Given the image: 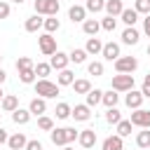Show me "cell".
I'll use <instances>...</instances> for the list:
<instances>
[{
  "label": "cell",
  "mask_w": 150,
  "mask_h": 150,
  "mask_svg": "<svg viewBox=\"0 0 150 150\" xmlns=\"http://www.w3.org/2000/svg\"><path fill=\"white\" fill-rule=\"evenodd\" d=\"M131 127H134V124H131V120H122V122L117 124V136H122V138H124V136H129V134H131Z\"/></svg>",
  "instance_id": "38"
},
{
  "label": "cell",
  "mask_w": 150,
  "mask_h": 150,
  "mask_svg": "<svg viewBox=\"0 0 150 150\" xmlns=\"http://www.w3.org/2000/svg\"><path fill=\"white\" fill-rule=\"evenodd\" d=\"M105 12H108V16H120L124 12L122 0H105Z\"/></svg>",
  "instance_id": "19"
},
{
  "label": "cell",
  "mask_w": 150,
  "mask_h": 150,
  "mask_svg": "<svg viewBox=\"0 0 150 150\" xmlns=\"http://www.w3.org/2000/svg\"><path fill=\"white\" fill-rule=\"evenodd\" d=\"M77 141H80V145L82 148H94V143H96V131L94 129H82L80 131V136H77Z\"/></svg>",
  "instance_id": "10"
},
{
  "label": "cell",
  "mask_w": 150,
  "mask_h": 150,
  "mask_svg": "<svg viewBox=\"0 0 150 150\" xmlns=\"http://www.w3.org/2000/svg\"><path fill=\"white\" fill-rule=\"evenodd\" d=\"M38 45H40V52L45 54V56H54L59 49H56V38L52 35V33H42L40 38H38Z\"/></svg>",
  "instance_id": "4"
},
{
  "label": "cell",
  "mask_w": 150,
  "mask_h": 150,
  "mask_svg": "<svg viewBox=\"0 0 150 150\" xmlns=\"http://www.w3.org/2000/svg\"><path fill=\"white\" fill-rule=\"evenodd\" d=\"M143 82H145V84H150V73L145 75V80H143Z\"/></svg>",
  "instance_id": "49"
},
{
  "label": "cell",
  "mask_w": 150,
  "mask_h": 150,
  "mask_svg": "<svg viewBox=\"0 0 150 150\" xmlns=\"http://www.w3.org/2000/svg\"><path fill=\"white\" fill-rule=\"evenodd\" d=\"M0 108H2L5 112H14V110L19 108V98H16L14 94H7V96L2 98V103H0Z\"/></svg>",
  "instance_id": "23"
},
{
  "label": "cell",
  "mask_w": 150,
  "mask_h": 150,
  "mask_svg": "<svg viewBox=\"0 0 150 150\" xmlns=\"http://www.w3.org/2000/svg\"><path fill=\"white\" fill-rule=\"evenodd\" d=\"M148 150H150V148H148Z\"/></svg>",
  "instance_id": "55"
},
{
  "label": "cell",
  "mask_w": 150,
  "mask_h": 150,
  "mask_svg": "<svg viewBox=\"0 0 150 150\" xmlns=\"http://www.w3.org/2000/svg\"><path fill=\"white\" fill-rule=\"evenodd\" d=\"M59 7V0H35V14L40 16H56Z\"/></svg>",
  "instance_id": "3"
},
{
  "label": "cell",
  "mask_w": 150,
  "mask_h": 150,
  "mask_svg": "<svg viewBox=\"0 0 150 150\" xmlns=\"http://www.w3.org/2000/svg\"><path fill=\"white\" fill-rule=\"evenodd\" d=\"M9 16V2L0 0V19H7Z\"/></svg>",
  "instance_id": "43"
},
{
  "label": "cell",
  "mask_w": 150,
  "mask_h": 150,
  "mask_svg": "<svg viewBox=\"0 0 150 150\" xmlns=\"http://www.w3.org/2000/svg\"><path fill=\"white\" fill-rule=\"evenodd\" d=\"M87 56H89V54H87L84 49H73V52L68 54L70 63H84V61H87Z\"/></svg>",
  "instance_id": "32"
},
{
  "label": "cell",
  "mask_w": 150,
  "mask_h": 150,
  "mask_svg": "<svg viewBox=\"0 0 150 150\" xmlns=\"http://www.w3.org/2000/svg\"><path fill=\"white\" fill-rule=\"evenodd\" d=\"M77 136H80V131L73 129V127H61V129H52L49 131V138H52L54 145H70Z\"/></svg>",
  "instance_id": "1"
},
{
  "label": "cell",
  "mask_w": 150,
  "mask_h": 150,
  "mask_svg": "<svg viewBox=\"0 0 150 150\" xmlns=\"http://www.w3.org/2000/svg\"><path fill=\"white\" fill-rule=\"evenodd\" d=\"M35 68H28V70H19V80L23 82V84H33L35 82Z\"/></svg>",
  "instance_id": "33"
},
{
  "label": "cell",
  "mask_w": 150,
  "mask_h": 150,
  "mask_svg": "<svg viewBox=\"0 0 150 150\" xmlns=\"http://www.w3.org/2000/svg\"><path fill=\"white\" fill-rule=\"evenodd\" d=\"M5 80H7V73H5V70H2V68H0V84H2V82H5Z\"/></svg>",
  "instance_id": "48"
},
{
  "label": "cell",
  "mask_w": 150,
  "mask_h": 150,
  "mask_svg": "<svg viewBox=\"0 0 150 150\" xmlns=\"http://www.w3.org/2000/svg\"><path fill=\"white\" fill-rule=\"evenodd\" d=\"M136 143H138V148H150V129H143V131H138V136H136Z\"/></svg>",
  "instance_id": "36"
},
{
  "label": "cell",
  "mask_w": 150,
  "mask_h": 150,
  "mask_svg": "<svg viewBox=\"0 0 150 150\" xmlns=\"http://www.w3.org/2000/svg\"><path fill=\"white\" fill-rule=\"evenodd\" d=\"M136 68H138V59H136V56H120V59L115 61V70H117V73L131 75Z\"/></svg>",
  "instance_id": "6"
},
{
  "label": "cell",
  "mask_w": 150,
  "mask_h": 150,
  "mask_svg": "<svg viewBox=\"0 0 150 150\" xmlns=\"http://www.w3.org/2000/svg\"><path fill=\"white\" fill-rule=\"evenodd\" d=\"M28 110H30V115H45L47 112V101L45 98H40V96H35L33 101H30V105H28Z\"/></svg>",
  "instance_id": "17"
},
{
  "label": "cell",
  "mask_w": 150,
  "mask_h": 150,
  "mask_svg": "<svg viewBox=\"0 0 150 150\" xmlns=\"http://www.w3.org/2000/svg\"><path fill=\"white\" fill-rule=\"evenodd\" d=\"M84 9L91 12V14L103 12V9H105V0H87V2H84Z\"/></svg>",
  "instance_id": "30"
},
{
  "label": "cell",
  "mask_w": 150,
  "mask_h": 150,
  "mask_svg": "<svg viewBox=\"0 0 150 150\" xmlns=\"http://www.w3.org/2000/svg\"><path fill=\"white\" fill-rule=\"evenodd\" d=\"M148 56H150V45H148Z\"/></svg>",
  "instance_id": "53"
},
{
  "label": "cell",
  "mask_w": 150,
  "mask_h": 150,
  "mask_svg": "<svg viewBox=\"0 0 150 150\" xmlns=\"http://www.w3.org/2000/svg\"><path fill=\"white\" fill-rule=\"evenodd\" d=\"M110 87L115 91H131L134 89V75H127V73H117L110 82Z\"/></svg>",
  "instance_id": "5"
},
{
  "label": "cell",
  "mask_w": 150,
  "mask_h": 150,
  "mask_svg": "<svg viewBox=\"0 0 150 150\" xmlns=\"http://www.w3.org/2000/svg\"><path fill=\"white\" fill-rule=\"evenodd\" d=\"M84 52L96 56V54H101V52H103V42H101L98 38H89V40H87V45H84Z\"/></svg>",
  "instance_id": "22"
},
{
  "label": "cell",
  "mask_w": 150,
  "mask_h": 150,
  "mask_svg": "<svg viewBox=\"0 0 150 150\" xmlns=\"http://www.w3.org/2000/svg\"><path fill=\"white\" fill-rule=\"evenodd\" d=\"M141 94H143L145 98H150V84H145V82H143V89H141Z\"/></svg>",
  "instance_id": "47"
},
{
  "label": "cell",
  "mask_w": 150,
  "mask_h": 150,
  "mask_svg": "<svg viewBox=\"0 0 150 150\" xmlns=\"http://www.w3.org/2000/svg\"><path fill=\"white\" fill-rule=\"evenodd\" d=\"M105 122H108V124H120V122H122V112H120L117 108H108V112H105Z\"/></svg>",
  "instance_id": "34"
},
{
  "label": "cell",
  "mask_w": 150,
  "mask_h": 150,
  "mask_svg": "<svg viewBox=\"0 0 150 150\" xmlns=\"http://www.w3.org/2000/svg\"><path fill=\"white\" fill-rule=\"evenodd\" d=\"M28 68H35L33 59H28V56H21V59H16V70H28Z\"/></svg>",
  "instance_id": "41"
},
{
  "label": "cell",
  "mask_w": 150,
  "mask_h": 150,
  "mask_svg": "<svg viewBox=\"0 0 150 150\" xmlns=\"http://www.w3.org/2000/svg\"><path fill=\"white\" fill-rule=\"evenodd\" d=\"M82 30H84L89 38H96V33L101 30V21H96V19H87V21L82 23Z\"/></svg>",
  "instance_id": "21"
},
{
  "label": "cell",
  "mask_w": 150,
  "mask_h": 150,
  "mask_svg": "<svg viewBox=\"0 0 150 150\" xmlns=\"http://www.w3.org/2000/svg\"><path fill=\"white\" fill-rule=\"evenodd\" d=\"M28 120H30V110L16 108V110L12 112V122H14V124H28Z\"/></svg>",
  "instance_id": "25"
},
{
  "label": "cell",
  "mask_w": 150,
  "mask_h": 150,
  "mask_svg": "<svg viewBox=\"0 0 150 150\" xmlns=\"http://www.w3.org/2000/svg\"><path fill=\"white\" fill-rule=\"evenodd\" d=\"M7 141H9V136H7V131L0 127V145H2V143H7Z\"/></svg>",
  "instance_id": "46"
},
{
  "label": "cell",
  "mask_w": 150,
  "mask_h": 150,
  "mask_svg": "<svg viewBox=\"0 0 150 150\" xmlns=\"http://www.w3.org/2000/svg\"><path fill=\"white\" fill-rule=\"evenodd\" d=\"M120 16H122V21L127 23V28H131V26L138 21V12H136V9H124Z\"/></svg>",
  "instance_id": "27"
},
{
  "label": "cell",
  "mask_w": 150,
  "mask_h": 150,
  "mask_svg": "<svg viewBox=\"0 0 150 150\" xmlns=\"http://www.w3.org/2000/svg\"><path fill=\"white\" fill-rule=\"evenodd\" d=\"M101 101H103V91H101V89H91V91L87 94V105H89V108L98 105Z\"/></svg>",
  "instance_id": "29"
},
{
  "label": "cell",
  "mask_w": 150,
  "mask_h": 150,
  "mask_svg": "<svg viewBox=\"0 0 150 150\" xmlns=\"http://www.w3.org/2000/svg\"><path fill=\"white\" fill-rule=\"evenodd\" d=\"M87 70H89V75L98 77V75H103V63H101V61H91V63L87 66Z\"/></svg>",
  "instance_id": "42"
},
{
  "label": "cell",
  "mask_w": 150,
  "mask_h": 150,
  "mask_svg": "<svg viewBox=\"0 0 150 150\" xmlns=\"http://www.w3.org/2000/svg\"><path fill=\"white\" fill-rule=\"evenodd\" d=\"M42 28H45V33H52V35H54V33H56V30L61 28V21H59L56 16H47V19H45V26H42Z\"/></svg>",
  "instance_id": "28"
},
{
  "label": "cell",
  "mask_w": 150,
  "mask_h": 150,
  "mask_svg": "<svg viewBox=\"0 0 150 150\" xmlns=\"http://www.w3.org/2000/svg\"><path fill=\"white\" fill-rule=\"evenodd\" d=\"M73 82H75V73L73 70H59V75H56V84L59 87H73Z\"/></svg>",
  "instance_id": "16"
},
{
  "label": "cell",
  "mask_w": 150,
  "mask_h": 150,
  "mask_svg": "<svg viewBox=\"0 0 150 150\" xmlns=\"http://www.w3.org/2000/svg\"><path fill=\"white\" fill-rule=\"evenodd\" d=\"M2 98H5V94H2V89H0V103H2Z\"/></svg>",
  "instance_id": "51"
},
{
  "label": "cell",
  "mask_w": 150,
  "mask_h": 150,
  "mask_svg": "<svg viewBox=\"0 0 150 150\" xmlns=\"http://www.w3.org/2000/svg\"><path fill=\"white\" fill-rule=\"evenodd\" d=\"M63 150H75V148H70V145H63Z\"/></svg>",
  "instance_id": "50"
},
{
  "label": "cell",
  "mask_w": 150,
  "mask_h": 150,
  "mask_svg": "<svg viewBox=\"0 0 150 150\" xmlns=\"http://www.w3.org/2000/svg\"><path fill=\"white\" fill-rule=\"evenodd\" d=\"M138 40H141V33H138L134 26L122 30V42H124V45H138Z\"/></svg>",
  "instance_id": "18"
},
{
  "label": "cell",
  "mask_w": 150,
  "mask_h": 150,
  "mask_svg": "<svg viewBox=\"0 0 150 150\" xmlns=\"http://www.w3.org/2000/svg\"><path fill=\"white\" fill-rule=\"evenodd\" d=\"M42 26H45V19H40V14L28 16V19H26V23H23V28H26L28 33H38Z\"/></svg>",
  "instance_id": "15"
},
{
  "label": "cell",
  "mask_w": 150,
  "mask_h": 150,
  "mask_svg": "<svg viewBox=\"0 0 150 150\" xmlns=\"http://www.w3.org/2000/svg\"><path fill=\"white\" fill-rule=\"evenodd\" d=\"M12 2H16V5H21V2H23V0H12Z\"/></svg>",
  "instance_id": "52"
},
{
  "label": "cell",
  "mask_w": 150,
  "mask_h": 150,
  "mask_svg": "<svg viewBox=\"0 0 150 150\" xmlns=\"http://www.w3.org/2000/svg\"><path fill=\"white\" fill-rule=\"evenodd\" d=\"M73 91L87 96V94L91 91V82H89V80H75V82H73Z\"/></svg>",
  "instance_id": "26"
},
{
  "label": "cell",
  "mask_w": 150,
  "mask_h": 150,
  "mask_svg": "<svg viewBox=\"0 0 150 150\" xmlns=\"http://www.w3.org/2000/svg\"><path fill=\"white\" fill-rule=\"evenodd\" d=\"M0 63H2V54H0Z\"/></svg>",
  "instance_id": "54"
},
{
  "label": "cell",
  "mask_w": 150,
  "mask_h": 150,
  "mask_svg": "<svg viewBox=\"0 0 150 150\" xmlns=\"http://www.w3.org/2000/svg\"><path fill=\"white\" fill-rule=\"evenodd\" d=\"M52 73V66L49 63H35V75H40V80H47Z\"/></svg>",
  "instance_id": "37"
},
{
  "label": "cell",
  "mask_w": 150,
  "mask_h": 150,
  "mask_svg": "<svg viewBox=\"0 0 150 150\" xmlns=\"http://www.w3.org/2000/svg\"><path fill=\"white\" fill-rule=\"evenodd\" d=\"M75 122H87L89 117H91V108L87 105V103H80V105H75L73 108V115H70Z\"/></svg>",
  "instance_id": "9"
},
{
  "label": "cell",
  "mask_w": 150,
  "mask_h": 150,
  "mask_svg": "<svg viewBox=\"0 0 150 150\" xmlns=\"http://www.w3.org/2000/svg\"><path fill=\"white\" fill-rule=\"evenodd\" d=\"M68 19L73 21V23H77V21H87V9L82 7V5H73L70 9H68Z\"/></svg>",
  "instance_id": "12"
},
{
  "label": "cell",
  "mask_w": 150,
  "mask_h": 150,
  "mask_svg": "<svg viewBox=\"0 0 150 150\" xmlns=\"http://www.w3.org/2000/svg\"><path fill=\"white\" fill-rule=\"evenodd\" d=\"M143 98H145V96H143L141 91H134V89H131V91L124 96V103H127L131 110H138V108H141V103H143Z\"/></svg>",
  "instance_id": "14"
},
{
  "label": "cell",
  "mask_w": 150,
  "mask_h": 150,
  "mask_svg": "<svg viewBox=\"0 0 150 150\" xmlns=\"http://www.w3.org/2000/svg\"><path fill=\"white\" fill-rule=\"evenodd\" d=\"M54 112H56V120H68V117L73 115V108H70L68 103H59Z\"/></svg>",
  "instance_id": "31"
},
{
  "label": "cell",
  "mask_w": 150,
  "mask_h": 150,
  "mask_svg": "<svg viewBox=\"0 0 150 150\" xmlns=\"http://www.w3.org/2000/svg\"><path fill=\"white\" fill-rule=\"evenodd\" d=\"M101 54H103V59H108V61H117V59H120V45H117V42H105Z\"/></svg>",
  "instance_id": "13"
},
{
  "label": "cell",
  "mask_w": 150,
  "mask_h": 150,
  "mask_svg": "<svg viewBox=\"0 0 150 150\" xmlns=\"http://www.w3.org/2000/svg\"><path fill=\"white\" fill-rule=\"evenodd\" d=\"M117 101H120V94L115 91V89H110V91H103V105L105 108H117Z\"/></svg>",
  "instance_id": "24"
},
{
  "label": "cell",
  "mask_w": 150,
  "mask_h": 150,
  "mask_svg": "<svg viewBox=\"0 0 150 150\" xmlns=\"http://www.w3.org/2000/svg\"><path fill=\"white\" fill-rule=\"evenodd\" d=\"M134 9H136L138 14H145V16H148V14H150V0H136V2H134Z\"/></svg>",
  "instance_id": "40"
},
{
  "label": "cell",
  "mask_w": 150,
  "mask_h": 150,
  "mask_svg": "<svg viewBox=\"0 0 150 150\" xmlns=\"http://www.w3.org/2000/svg\"><path fill=\"white\" fill-rule=\"evenodd\" d=\"M124 148V141H122V136H108L105 141H103V150H122Z\"/></svg>",
  "instance_id": "20"
},
{
  "label": "cell",
  "mask_w": 150,
  "mask_h": 150,
  "mask_svg": "<svg viewBox=\"0 0 150 150\" xmlns=\"http://www.w3.org/2000/svg\"><path fill=\"white\" fill-rule=\"evenodd\" d=\"M26 150H42V143L40 141H28L26 143Z\"/></svg>",
  "instance_id": "44"
},
{
  "label": "cell",
  "mask_w": 150,
  "mask_h": 150,
  "mask_svg": "<svg viewBox=\"0 0 150 150\" xmlns=\"http://www.w3.org/2000/svg\"><path fill=\"white\" fill-rule=\"evenodd\" d=\"M35 94H38L40 98H56L59 84H54V82H49V80H38V82H35Z\"/></svg>",
  "instance_id": "2"
},
{
  "label": "cell",
  "mask_w": 150,
  "mask_h": 150,
  "mask_svg": "<svg viewBox=\"0 0 150 150\" xmlns=\"http://www.w3.org/2000/svg\"><path fill=\"white\" fill-rule=\"evenodd\" d=\"M131 124L141 127V129H150V110H143V108L134 110L131 112Z\"/></svg>",
  "instance_id": "7"
},
{
  "label": "cell",
  "mask_w": 150,
  "mask_h": 150,
  "mask_svg": "<svg viewBox=\"0 0 150 150\" xmlns=\"http://www.w3.org/2000/svg\"><path fill=\"white\" fill-rule=\"evenodd\" d=\"M143 33H145V35L150 38V14H148V16L143 19Z\"/></svg>",
  "instance_id": "45"
},
{
  "label": "cell",
  "mask_w": 150,
  "mask_h": 150,
  "mask_svg": "<svg viewBox=\"0 0 150 150\" xmlns=\"http://www.w3.org/2000/svg\"><path fill=\"white\" fill-rule=\"evenodd\" d=\"M38 129H42V131H52V129H54V120L47 117V115H40V117H38Z\"/></svg>",
  "instance_id": "35"
},
{
  "label": "cell",
  "mask_w": 150,
  "mask_h": 150,
  "mask_svg": "<svg viewBox=\"0 0 150 150\" xmlns=\"http://www.w3.org/2000/svg\"><path fill=\"white\" fill-rule=\"evenodd\" d=\"M26 143H28V138H26V136H23L21 131L12 134V136H9V141H7L9 150H26Z\"/></svg>",
  "instance_id": "11"
},
{
  "label": "cell",
  "mask_w": 150,
  "mask_h": 150,
  "mask_svg": "<svg viewBox=\"0 0 150 150\" xmlns=\"http://www.w3.org/2000/svg\"><path fill=\"white\" fill-rule=\"evenodd\" d=\"M101 28L108 30V33H112V30L117 28V19H115V16H105V19H101Z\"/></svg>",
  "instance_id": "39"
},
{
  "label": "cell",
  "mask_w": 150,
  "mask_h": 150,
  "mask_svg": "<svg viewBox=\"0 0 150 150\" xmlns=\"http://www.w3.org/2000/svg\"><path fill=\"white\" fill-rule=\"evenodd\" d=\"M68 63H70V59H68V54H63V52H56L54 56H49V66L56 68V70H66Z\"/></svg>",
  "instance_id": "8"
}]
</instances>
